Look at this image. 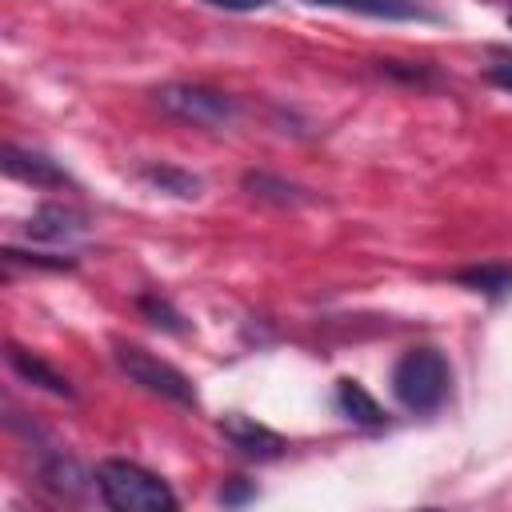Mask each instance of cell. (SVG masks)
<instances>
[{"label": "cell", "mask_w": 512, "mask_h": 512, "mask_svg": "<svg viewBox=\"0 0 512 512\" xmlns=\"http://www.w3.org/2000/svg\"><path fill=\"white\" fill-rule=\"evenodd\" d=\"M452 368L436 348H408L392 368V396L408 412H436L448 396Z\"/></svg>", "instance_id": "2"}, {"label": "cell", "mask_w": 512, "mask_h": 512, "mask_svg": "<svg viewBox=\"0 0 512 512\" xmlns=\"http://www.w3.org/2000/svg\"><path fill=\"white\" fill-rule=\"evenodd\" d=\"M8 364H12V372H16L20 380H28V384H36V388H44V392H52V396H64V400L76 396V388L68 384V376H60L52 364H44L36 352H28V348H20V344H8Z\"/></svg>", "instance_id": "8"}, {"label": "cell", "mask_w": 512, "mask_h": 512, "mask_svg": "<svg viewBox=\"0 0 512 512\" xmlns=\"http://www.w3.org/2000/svg\"><path fill=\"white\" fill-rule=\"evenodd\" d=\"M44 484H48L52 492H60V496H80V492L88 488V476L80 472L76 460H68V456H52V460L44 464Z\"/></svg>", "instance_id": "12"}, {"label": "cell", "mask_w": 512, "mask_h": 512, "mask_svg": "<svg viewBox=\"0 0 512 512\" xmlns=\"http://www.w3.org/2000/svg\"><path fill=\"white\" fill-rule=\"evenodd\" d=\"M0 164H4L8 176L24 180V184H36V188H64V184H72V176H68L52 156L32 152V148H16V144H8V148L0 152Z\"/></svg>", "instance_id": "6"}, {"label": "cell", "mask_w": 512, "mask_h": 512, "mask_svg": "<svg viewBox=\"0 0 512 512\" xmlns=\"http://www.w3.org/2000/svg\"><path fill=\"white\" fill-rule=\"evenodd\" d=\"M252 496H256V484H248L244 476H232V480H224V488H220V504H228V508L248 504Z\"/></svg>", "instance_id": "17"}, {"label": "cell", "mask_w": 512, "mask_h": 512, "mask_svg": "<svg viewBox=\"0 0 512 512\" xmlns=\"http://www.w3.org/2000/svg\"><path fill=\"white\" fill-rule=\"evenodd\" d=\"M24 232H28L32 240L68 244V240L84 236V232H88V224H84V216H80V212H72V208H64V204H40V208L28 216Z\"/></svg>", "instance_id": "7"}, {"label": "cell", "mask_w": 512, "mask_h": 512, "mask_svg": "<svg viewBox=\"0 0 512 512\" xmlns=\"http://www.w3.org/2000/svg\"><path fill=\"white\" fill-rule=\"evenodd\" d=\"M112 360H116V368H120L132 384L148 388L152 396H164V400L184 404V408H196V388H192V380H188L180 368H172L168 360L152 356L148 348L116 340V344H112Z\"/></svg>", "instance_id": "3"}, {"label": "cell", "mask_w": 512, "mask_h": 512, "mask_svg": "<svg viewBox=\"0 0 512 512\" xmlns=\"http://www.w3.org/2000/svg\"><path fill=\"white\" fill-rule=\"evenodd\" d=\"M244 188L252 192V196H260V200H272V204H304L308 196H304V188H296V184H288V180H280V176H268V172H248L244 176Z\"/></svg>", "instance_id": "11"}, {"label": "cell", "mask_w": 512, "mask_h": 512, "mask_svg": "<svg viewBox=\"0 0 512 512\" xmlns=\"http://www.w3.org/2000/svg\"><path fill=\"white\" fill-rule=\"evenodd\" d=\"M140 304V312L156 324V328H168V332H184V324H180V312L168 304V300H160V296H140L136 300Z\"/></svg>", "instance_id": "15"}, {"label": "cell", "mask_w": 512, "mask_h": 512, "mask_svg": "<svg viewBox=\"0 0 512 512\" xmlns=\"http://www.w3.org/2000/svg\"><path fill=\"white\" fill-rule=\"evenodd\" d=\"M488 80H492L496 88L512 92V60H500V64H492V68H488Z\"/></svg>", "instance_id": "19"}, {"label": "cell", "mask_w": 512, "mask_h": 512, "mask_svg": "<svg viewBox=\"0 0 512 512\" xmlns=\"http://www.w3.org/2000/svg\"><path fill=\"white\" fill-rule=\"evenodd\" d=\"M220 436L240 452V456H248V460H280L284 452H288V440L280 436V432H272V428H264V424H256L252 416H244V412H228V416H220Z\"/></svg>", "instance_id": "5"}, {"label": "cell", "mask_w": 512, "mask_h": 512, "mask_svg": "<svg viewBox=\"0 0 512 512\" xmlns=\"http://www.w3.org/2000/svg\"><path fill=\"white\" fill-rule=\"evenodd\" d=\"M100 500L116 512H176V492L156 472L132 464V460H104L96 468Z\"/></svg>", "instance_id": "1"}, {"label": "cell", "mask_w": 512, "mask_h": 512, "mask_svg": "<svg viewBox=\"0 0 512 512\" xmlns=\"http://www.w3.org/2000/svg\"><path fill=\"white\" fill-rule=\"evenodd\" d=\"M4 260H24V264H36V268H76L72 256H48V252H20V248H4Z\"/></svg>", "instance_id": "16"}, {"label": "cell", "mask_w": 512, "mask_h": 512, "mask_svg": "<svg viewBox=\"0 0 512 512\" xmlns=\"http://www.w3.org/2000/svg\"><path fill=\"white\" fill-rule=\"evenodd\" d=\"M336 404H340V412L352 424H360V428H384V408L376 404V396L360 380H352V376L336 380Z\"/></svg>", "instance_id": "9"}, {"label": "cell", "mask_w": 512, "mask_h": 512, "mask_svg": "<svg viewBox=\"0 0 512 512\" xmlns=\"http://www.w3.org/2000/svg\"><path fill=\"white\" fill-rule=\"evenodd\" d=\"M456 280L472 292H488V296H500L512 288V268L508 264H484V268H464L456 272Z\"/></svg>", "instance_id": "13"}, {"label": "cell", "mask_w": 512, "mask_h": 512, "mask_svg": "<svg viewBox=\"0 0 512 512\" xmlns=\"http://www.w3.org/2000/svg\"><path fill=\"white\" fill-rule=\"evenodd\" d=\"M200 4H208V8H224V12H256V8H264L268 0H200Z\"/></svg>", "instance_id": "18"}, {"label": "cell", "mask_w": 512, "mask_h": 512, "mask_svg": "<svg viewBox=\"0 0 512 512\" xmlns=\"http://www.w3.org/2000/svg\"><path fill=\"white\" fill-rule=\"evenodd\" d=\"M508 28H512V16H508Z\"/></svg>", "instance_id": "20"}, {"label": "cell", "mask_w": 512, "mask_h": 512, "mask_svg": "<svg viewBox=\"0 0 512 512\" xmlns=\"http://www.w3.org/2000/svg\"><path fill=\"white\" fill-rule=\"evenodd\" d=\"M140 176H144L148 184H156L160 192H172V196H180V200H196V196H200V176H192V172H184V168H176V164H144Z\"/></svg>", "instance_id": "10"}, {"label": "cell", "mask_w": 512, "mask_h": 512, "mask_svg": "<svg viewBox=\"0 0 512 512\" xmlns=\"http://www.w3.org/2000/svg\"><path fill=\"white\" fill-rule=\"evenodd\" d=\"M152 96H156V104L168 116L188 120V124H200V128H224L236 116V100L228 92L204 88V84H164Z\"/></svg>", "instance_id": "4"}, {"label": "cell", "mask_w": 512, "mask_h": 512, "mask_svg": "<svg viewBox=\"0 0 512 512\" xmlns=\"http://www.w3.org/2000/svg\"><path fill=\"white\" fill-rule=\"evenodd\" d=\"M304 4H324V8H352V12H368V16H420L416 0H304Z\"/></svg>", "instance_id": "14"}]
</instances>
